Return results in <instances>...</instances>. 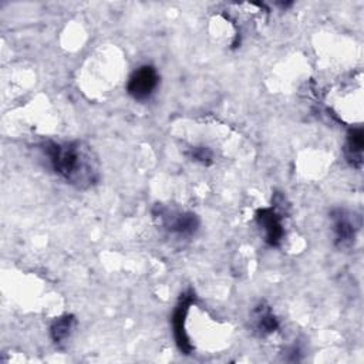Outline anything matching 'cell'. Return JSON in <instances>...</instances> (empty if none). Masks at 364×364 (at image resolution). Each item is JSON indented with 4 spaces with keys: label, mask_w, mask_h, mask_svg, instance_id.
Masks as SVG:
<instances>
[{
    "label": "cell",
    "mask_w": 364,
    "mask_h": 364,
    "mask_svg": "<svg viewBox=\"0 0 364 364\" xmlns=\"http://www.w3.org/2000/svg\"><path fill=\"white\" fill-rule=\"evenodd\" d=\"M289 212V205L286 202V196L280 192L273 195L272 206L260 208L255 213V220L257 226L264 232V242L272 246H280L284 237V226L283 219Z\"/></svg>",
    "instance_id": "obj_2"
},
{
    "label": "cell",
    "mask_w": 364,
    "mask_h": 364,
    "mask_svg": "<svg viewBox=\"0 0 364 364\" xmlns=\"http://www.w3.org/2000/svg\"><path fill=\"white\" fill-rule=\"evenodd\" d=\"M195 301V293L193 290H186L185 293L181 294L178 304L175 306L173 314H172V331H173V337L176 341L178 348L183 353V354H191L192 351V344L189 343V337L186 333V316L188 311L191 309V306Z\"/></svg>",
    "instance_id": "obj_6"
},
{
    "label": "cell",
    "mask_w": 364,
    "mask_h": 364,
    "mask_svg": "<svg viewBox=\"0 0 364 364\" xmlns=\"http://www.w3.org/2000/svg\"><path fill=\"white\" fill-rule=\"evenodd\" d=\"M77 324V318L73 314H63L55 317L50 324V338L55 346H63L71 337Z\"/></svg>",
    "instance_id": "obj_9"
},
{
    "label": "cell",
    "mask_w": 364,
    "mask_h": 364,
    "mask_svg": "<svg viewBox=\"0 0 364 364\" xmlns=\"http://www.w3.org/2000/svg\"><path fill=\"white\" fill-rule=\"evenodd\" d=\"M331 219V230L334 236V246L340 250L350 249L357 237V232L360 229V223L357 222V216L351 215L348 210L336 208L330 212Z\"/></svg>",
    "instance_id": "obj_4"
},
{
    "label": "cell",
    "mask_w": 364,
    "mask_h": 364,
    "mask_svg": "<svg viewBox=\"0 0 364 364\" xmlns=\"http://www.w3.org/2000/svg\"><path fill=\"white\" fill-rule=\"evenodd\" d=\"M152 218L159 228L178 237H189L195 235L200 225L196 213L188 210H175L162 203H156L152 208Z\"/></svg>",
    "instance_id": "obj_3"
},
{
    "label": "cell",
    "mask_w": 364,
    "mask_h": 364,
    "mask_svg": "<svg viewBox=\"0 0 364 364\" xmlns=\"http://www.w3.org/2000/svg\"><path fill=\"white\" fill-rule=\"evenodd\" d=\"M55 175L77 189H90L100 179L97 155L82 141H44L40 145Z\"/></svg>",
    "instance_id": "obj_1"
},
{
    "label": "cell",
    "mask_w": 364,
    "mask_h": 364,
    "mask_svg": "<svg viewBox=\"0 0 364 364\" xmlns=\"http://www.w3.org/2000/svg\"><path fill=\"white\" fill-rule=\"evenodd\" d=\"M188 158L200 164V165H205V166H209L213 164V152L210 148L208 146H191L186 152Z\"/></svg>",
    "instance_id": "obj_10"
},
{
    "label": "cell",
    "mask_w": 364,
    "mask_h": 364,
    "mask_svg": "<svg viewBox=\"0 0 364 364\" xmlns=\"http://www.w3.org/2000/svg\"><path fill=\"white\" fill-rule=\"evenodd\" d=\"M159 85V74L156 68L151 64H144L138 67L128 78L127 92L135 101L149 100Z\"/></svg>",
    "instance_id": "obj_5"
},
{
    "label": "cell",
    "mask_w": 364,
    "mask_h": 364,
    "mask_svg": "<svg viewBox=\"0 0 364 364\" xmlns=\"http://www.w3.org/2000/svg\"><path fill=\"white\" fill-rule=\"evenodd\" d=\"M250 326L257 337H267L279 330L280 323L272 307L264 300H260L250 310Z\"/></svg>",
    "instance_id": "obj_7"
},
{
    "label": "cell",
    "mask_w": 364,
    "mask_h": 364,
    "mask_svg": "<svg viewBox=\"0 0 364 364\" xmlns=\"http://www.w3.org/2000/svg\"><path fill=\"white\" fill-rule=\"evenodd\" d=\"M363 148H364V131L361 127L351 128L347 132L344 144V158L355 169L363 166Z\"/></svg>",
    "instance_id": "obj_8"
}]
</instances>
